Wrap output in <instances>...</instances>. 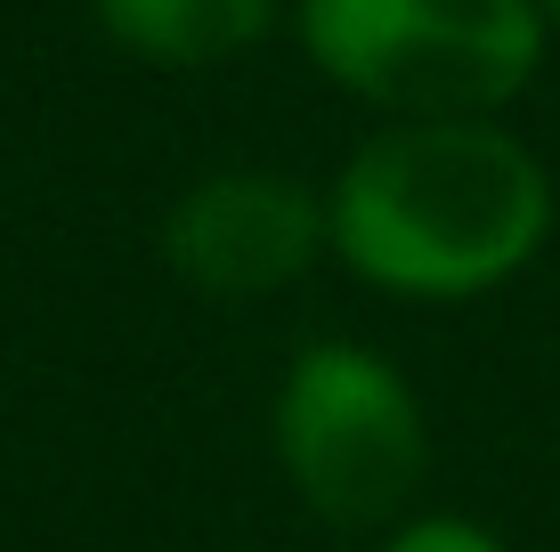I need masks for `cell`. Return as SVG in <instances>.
Masks as SVG:
<instances>
[{
    "label": "cell",
    "instance_id": "cell-1",
    "mask_svg": "<svg viewBox=\"0 0 560 552\" xmlns=\"http://www.w3.org/2000/svg\"><path fill=\"white\" fill-rule=\"evenodd\" d=\"M545 171L488 122L382 130L334 187V244L390 293H479L536 252Z\"/></svg>",
    "mask_w": 560,
    "mask_h": 552
},
{
    "label": "cell",
    "instance_id": "cell-2",
    "mask_svg": "<svg viewBox=\"0 0 560 552\" xmlns=\"http://www.w3.org/2000/svg\"><path fill=\"white\" fill-rule=\"evenodd\" d=\"M308 57L358 98L463 122L504 106L536 73V0H308Z\"/></svg>",
    "mask_w": 560,
    "mask_h": 552
},
{
    "label": "cell",
    "instance_id": "cell-3",
    "mask_svg": "<svg viewBox=\"0 0 560 552\" xmlns=\"http://www.w3.org/2000/svg\"><path fill=\"white\" fill-rule=\"evenodd\" d=\"M277 439L301 496L341 528L398 512L422 480V414L407 383L365 350H308L284 383Z\"/></svg>",
    "mask_w": 560,
    "mask_h": 552
},
{
    "label": "cell",
    "instance_id": "cell-4",
    "mask_svg": "<svg viewBox=\"0 0 560 552\" xmlns=\"http://www.w3.org/2000/svg\"><path fill=\"white\" fill-rule=\"evenodd\" d=\"M308 252H317V203L293 179H268V171L203 179L171 212V260L203 293H268V284L301 277Z\"/></svg>",
    "mask_w": 560,
    "mask_h": 552
},
{
    "label": "cell",
    "instance_id": "cell-5",
    "mask_svg": "<svg viewBox=\"0 0 560 552\" xmlns=\"http://www.w3.org/2000/svg\"><path fill=\"white\" fill-rule=\"evenodd\" d=\"M277 0H98L106 33L154 66H203V57L244 49L268 25Z\"/></svg>",
    "mask_w": 560,
    "mask_h": 552
},
{
    "label": "cell",
    "instance_id": "cell-6",
    "mask_svg": "<svg viewBox=\"0 0 560 552\" xmlns=\"http://www.w3.org/2000/svg\"><path fill=\"white\" fill-rule=\"evenodd\" d=\"M390 552H504V544H495L488 528H471V520H415Z\"/></svg>",
    "mask_w": 560,
    "mask_h": 552
},
{
    "label": "cell",
    "instance_id": "cell-7",
    "mask_svg": "<svg viewBox=\"0 0 560 552\" xmlns=\"http://www.w3.org/2000/svg\"><path fill=\"white\" fill-rule=\"evenodd\" d=\"M545 9H552V16H560V0H545Z\"/></svg>",
    "mask_w": 560,
    "mask_h": 552
}]
</instances>
